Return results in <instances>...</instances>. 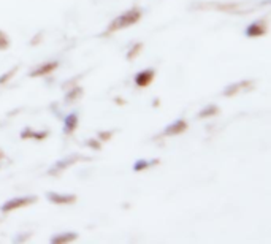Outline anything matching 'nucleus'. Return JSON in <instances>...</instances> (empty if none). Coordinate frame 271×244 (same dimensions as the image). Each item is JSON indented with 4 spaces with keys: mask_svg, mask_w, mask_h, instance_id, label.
<instances>
[{
    "mask_svg": "<svg viewBox=\"0 0 271 244\" xmlns=\"http://www.w3.org/2000/svg\"><path fill=\"white\" fill-rule=\"evenodd\" d=\"M187 128V124H186V121H182V119H178V121H174L173 124H170L167 128L163 130V135H167V136H173V135H179L182 133L184 130Z\"/></svg>",
    "mask_w": 271,
    "mask_h": 244,
    "instance_id": "nucleus-5",
    "label": "nucleus"
},
{
    "mask_svg": "<svg viewBox=\"0 0 271 244\" xmlns=\"http://www.w3.org/2000/svg\"><path fill=\"white\" fill-rule=\"evenodd\" d=\"M152 78H154V70H144V72H139L135 76V83L139 87H144L152 81Z\"/></svg>",
    "mask_w": 271,
    "mask_h": 244,
    "instance_id": "nucleus-6",
    "label": "nucleus"
},
{
    "mask_svg": "<svg viewBox=\"0 0 271 244\" xmlns=\"http://www.w3.org/2000/svg\"><path fill=\"white\" fill-rule=\"evenodd\" d=\"M83 94V89H80V87H76V89H73L72 92H68L67 94V97H65V100L67 102H72V100H75L78 95H81Z\"/></svg>",
    "mask_w": 271,
    "mask_h": 244,
    "instance_id": "nucleus-14",
    "label": "nucleus"
},
{
    "mask_svg": "<svg viewBox=\"0 0 271 244\" xmlns=\"http://www.w3.org/2000/svg\"><path fill=\"white\" fill-rule=\"evenodd\" d=\"M8 45H10V40L3 32H0V49H6Z\"/></svg>",
    "mask_w": 271,
    "mask_h": 244,
    "instance_id": "nucleus-15",
    "label": "nucleus"
},
{
    "mask_svg": "<svg viewBox=\"0 0 271 244\" xmlns=\"http://www.w3.org/2000/svg\"><path fill=\"white\" fill-rule=\"evenodd\" d=\"M87 146L94 147V149H100V144L97 141H94V139H89V141H87Z\"/></svg>",
    "mask_w": 271,
    "mask_h": 244,
    "instance_id": "nucleus-18",
    "label": "nucleus"
},
{
    "mask_svg": "<svg viewBox=\"0 0 271 244\" xmlns=\"http://www.w3.org/2000/svg\"><path fill=\"white\" fill-rule=\"evenodd\" d=\"M139 17H141V13H139L138 10H129L126 13H122L110 24V32L130 27V25H134L135 22L139 21Z\"/></svg>",
    "mask_w": 271,
    "mask_h": 244,
    "instance_id": "nucleus-1",
    "label": "nucleus"
},
{
    "mask_svg": "<svg viewBox=\"0 0 271 244\" xmlns=\"http://www.w3.org/2000/svg\"><path fill=\"white\" fill-rule=\"evenodd\" d=\"M141 49V43H138V45H135V48L134 49H130V52L127 54V59H132V57H135L136 54H138V51Z\"/></svg>",
    "mask_w": 271,
    "mask_h": 244,
    "instance_id": "nucleus-17",
    "label": "nucleus"
},
{
    "mask_svg": "<svg viewBox=\"0 0 271 244\" xmlns=\"http://www.w3.org/2000/svg\"><path fill=\"white\" fill-rule=\"evenodd\" d=\"M159 163V160H136L135 165H134V170L135 171H141L144 168H149L151 165H155Z\"/></svg>",
    "mask_w": 271,
    "mask_h": 244,
    "instance_id": "nucleus-13",
    "label": "nucleus"
},
{
    "mask_svg": "<svg viewBox=\"0 0 271 244\" xmlns=\"http://www.w3.org/2000/svg\"><path fill=\"white\" fill-rule=\"evenodd\" d=\"M56 68H57V62H49V64L40 65V67H37L35 70H32V72H30V76H32V78H37V76L48 75V73H51L52 70H56Z\"/></svg>",
    "mask_w": 271,
    "mask_h": 244,
    "instance_id": "nucleus-8",
    "label": "nucleus"
},
{
    "mask_svg": "<svg viewBox=\"0 0 271 244\" xmlns=\"http://www.w3.org/2000/svg\"><path fill=\"white\" fill-rule=\"evenodd\" d=\"M78 238V235L73 232H64V233H57L51 238V243L56 244H64V243H72Z\"/></svg>",
    "mask_w": 271,
    "mask_h": 244,
    "instance_id": "nucleus-7",
    "label": "nucleus"
},
{
    "mask_svg": "<svg viewBox=\"0 0 271 244\" xmlns=\"http://www.w3.org/2000/svg\"><path fill=\"white\" fill-rule=\"evenodd\" d=\"M76 124H78V115H76V113H72V115H68L65 118V128H64V132L65 133H72L73 130L76 128Z\"/></svg>",
    "mask_w": 271,
    "mask_h": 244,
    "instance_id": "nucleus-10",
    "label": "nucleus"
},
{
    "mask_svg": "<svg viewBox=\"0 0 271 244\" xmlns=\"http://www.w3.org/2000/svg\"><path fill=\"white\" fill-rule=\"evenodd\" d=\"M248 35V37H260V35H264L265 33V27H264V24H260V22H252L249 27H246V32H244Z\"/></svg>",
    "mask_w": 271,
    "mask_h": 244,
    "instance_id": "nucleus-9",
    "label": "nucleus"
},
{
    "mask_svg": "<svg viewBox=\"0 0 271 244\" xmlns=\"http://www.w3.org/2000/svg\"><path fill=\"white\" fill-rule=\"evenodd\" d=\"M0 159H2V154H0Z\"/></svg>",
    "mask_w": 271,
    "mask_h": 244,
    "instance_id": "nucleus-20",
    "label": "nucleus"
},
{
    "mask_svg": "<svg viewBox=\"0 0 271 244\" xmlns=\"http://www.w3.org/2000/svg\"><path fill=\"white\" fill-rule=\"evenodd\" d=\"M33 202H37V197H17V198H11L8 200L6 203L2 205V211L3 213H10V211H14L17 208H22V206H27Z\"/></svg>",
    "mask_w": 271,
    "mask_h": 244,
    "instance_id": "nucleus-2",
    "label": "nucleus"
},
{
    "mask_svg": "<svg viewBox=\"0 0 271 244\" xmlns=\"http://www.w3.org/2000/svg\"><path fill=\"white\" fill-rule=\"evenodd\" d=\"M246 86H248L246 81L237 83V84H232V86H227V87H225V91H224V95H225V97H230V95H233V94H237V92H238L240 87H246Z\"/></svg>",
    "mask_w": 271,
    "mask_h": 244,
    "instance_id": "nucleus-12",
    "label": "nucleus"
},
{
    "mask_svg": "<svg viewBox=\"0 0 271 244\" xmlns=\"http://www.w3.org/2000/svg\"><path fill=\"white\" fill-rule=\"evenodd\" d=\"M48 200L54 205H68V203H75L76 197L68 195V194H56V192H49Z\"/></svg>",
    "mask_w": 271,
    "mask_h": 244,
    "instance_id": "nucleus-4",
    "label": "nucleus"
},
{
    "mask_svg": "<svg viewBox=\"0 0 271 244\" xmlns=\"http://www.w3.org/2000/svg\"><path fill=\"white\" fill-rule=\"evenodd\" d=\"M16 70H17V67L11 68L10 72H8L6 75H2V76H0V84H3L5 81H8V80H10V76H13V75L16 73Z\"/></svg>",
    "mask_w": 271,
    "mask_h": 244,
    "instance_id": "nucleus-16",
    "label": "nucleus"
},
{
    "mask_svg": "<svg viewBox=\"0 0 271 244\" xmlns=\"http://www.w3.org/2000/svg\"><path fill=\"white\" fill-rule=\"evenodd\" d=\"M83 157H80V155H76V154H72V155H68V157H65V159H62V160H59V162H56L52 167L49 168V174H57V173H60L62 170H65V168H68V167H72V165L75 163V162H78V160H81Z\"/></svg>",
    "mask_w": 271,
    "mask_h": 244,
    "instance_id": "nucleus-3",
    "label": "nucleus"
},
{
    "mask_svg": "<svg viewBox=\"0 0 271 244\" xmlns=\"http://www.w3.org/2000/svg\"><path fill=\"white\" fill-rule=\"evenodd\" d=\"M217 111H219V108L216 107V105H208V107H205L202 111L198 113V118H209V116H216Z\"/></svg>",
    "mask_w": 271,
    "mask_h": 244,
    "instance_id": "nucleus-11",
    "label": "nucleus"
},
{
    "mask_svg": "<svg viewBox=\"0 0 271 244\" xmlns=\"http://www.w3.org/2000/svg\"><path fill=\"white\" fill-rule=\"evenodd\" d=\"M100 136H102V138H110L111 133H100Z\"/></svg>",
    "mask_w": 271,
    "mask_h": 244,
    "instance_id": "nucleus-19",
    "label": "nucleus"
}]
</instances>
